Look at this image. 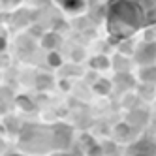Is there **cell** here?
I'll use <instances>...</instances> for the list:
<instances>
[]
</instances>
